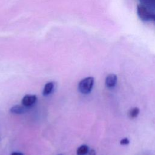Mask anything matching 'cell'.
Instances as JSON below:
<instances>
[{"label":"cell","mask_w":155,"mask_h":155,"mask_svg":"<svg viewBox=\"0 0 155 155\" xmlns=\"http://www.w3.org/2000/svg\"><path fill=\"white\" fill-rule=\"evenodd\" d=\"M117 82V76L114 74H110L105 78V85L108 88H113Z\"/></svg>","instance_id":"cell-4"},{"label":"cell","mask_w":155,"mask_h":155,"mask_svg":"<svg viewBox=\"0 0 155 155\" xmlns=\"http://www.w3.org/2000/svg\"><path fill=\"white\" fill-rule=\"evenodd\" d=\"M28 107H27L24 105H16L13 106L10 109V111L13 114H22L25 113L27 110H28Z\"/></svg>","instance_id":"cell-5"},{"label":"cell","mask_w":155,"mask_h":155,"mask_svg":"<svg viewBox=\"0 0 155 155\" xmlns=\"http://www.w3.org/2000/svg\"><path fill=\"white\" fill-rule=\"evenodd\" d=\"M36 96L34 94H26L22 99V104L27 107H30L36 102Z\"/></svg>","instance_id":"cell-3"},{"label":"cell","mask_w":155,"mask_h":155,"mask_svg":"<svg viewBox=\"0 0 155 155\" xmlns=\"http://www.w3.org/2000/svg\"><path fill=\"white\" fill-rule=\"evenodd\" d=\"M11 155H23V154L19 152H13Z\"/></svg>","instance_id":"cell-12"},{"label":"cell","mask_w":155,"mask_h":155,"mask_svg":"<svg viewBox=\"0 0 155 155\" xmlns=\"http://www.w3.org/2000/svg\"><path fill=\"white\" fill-rule=\"evenodd\" d=\"M94 78L93 77H87L82 79L78 85V89L82 94L89 93L93 87Z\"/></svg>","instance_id":"cell-2"},{"label":"cell","mask_w":155,"mask_h":155,"mask_svg":"<svg viewBox=\"0 0 155 155\" xmlns=\"http://www.w3.org/2000/svg\"><path fill=\"white\" fill-rule=\"evenodd\" d=\"M88 151V147L86 145H82L77 149L76 154L77 155H86Z\"/></svg>","instance_id":"cell-8"},{"label":"cell","mask_w":155,"mask_h":155,"mask_svg":"<svg viewBox=\"0 0 155 155\" xmlns=\"http://www.w3.org/2000/svg\"><path fill=\"white\" fill-rule=\"evenodd\" d=\"M140 4L155 12V0H139Z\"/></svg>","instance_id":"cell-6"},{"label":"cell","mask_w":155,"mask_h":155,"mask_svg":"<svg viewBox=\"0 0 155 155\" xmlns=\"http://www.w3.org/2000/svg\"><path fill=\"white\" fill-rule=\"evenodd\" d=\"M88 155H96V151L94 150L91 149L88 151Z\"/></svg>","instance_id":"cell-11"},{"label":"cell","mask_w":155,"mask_h":155,"mask_svg":"<svg viewBox=\"0 0 155 155\" xmlns=\"http://www.w3.org/2000/svg\"><path fill=\"white\" fill-rule=\"evenodd\" d=\"M129 142H130V141L127 138H124L120 142L121 145H128L129 143Z\"/></svg>","instance_id":"cell-10"},{"label":"cell","mask_w":155,"mask_h":155,"mask_svg":"<svg viewBox=\"0 0 155 155\" xmlns=\"http://www.w3.org/2000/svg\"><path fill=\"white\" fill-rule=\"evenodd\" d=\"M54 82H49L47 83L43 89L42 94L44 96H47L49 94H50L54 88Z\"/></svg>","instance_id":"cell-7"},{"label":"cell","mask_w":155,"mask_h":155,"mask_svg":"<svg viewBox=\"0 0 155 155\" xmlns=\"http://www.w3.org/2000/svg\"><path fill=\"white\" fill-rule=\"evenodd\" d=\"M139 113V109L137 107H134L130 110L129 116L131 118H135L138 116Z\"/></svg>","instance_id":"cell-9"},{"label":"cell","mask_w":155,"mask_h":155,"mask_svg":"<svg viewBox=\"0 0 155 155\" xmlns=\"http://www.w3.org/2000/svg\"><path fill=\"white\" fill-rule=\"evenodd\" d=\"M58 155H62V154H58Z\"/></svg>","instance_id":"cell-13"},{"label":"cell","mask_w":155,"mask_h":155,"mask_svg":"<svg viewBox=\"0 0 155 155\" xmlns=\"http://www.w3.org/2000/svg\"><path fill=\"white\" fill-rule=\"evenodd\" d=\"M137 13L142 21L145 22H155V12L149 10L141 4L138 5L137 7Z\"/></svg>","instance_id":"cell-1"},{"label":"cell","mask_w":155,"mask_h":155,"mask_svg":"<svg viewBox=\"0 0 155 155\" xmlns=\"http://www.w3.org/2000/svg\"><path fill=\"white\" fill-rule=\"evenodd\" d=\"M154 23H155V22H154Z\"/></svg>","instance_id":"cell-14"}]
</instances>
